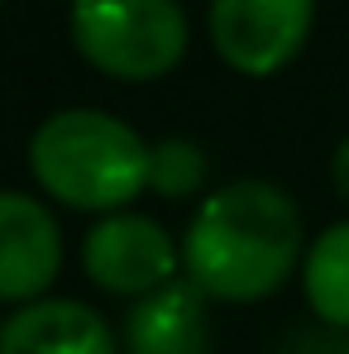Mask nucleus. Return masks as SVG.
<instances>
[{
    "instance_id": "nucleus-14",
    "label": "nucleus",
    "mask_w": 349,
    "mask_h": 354,
    "mask_svg": "<svg viewBox=\"0 0 349 354\" xmlns=\"http://www.w3.org/2000/svg\"><path fill=\"white\" fill-rule=\"evenodd\" d=\"M67 5H72V0H67Z\"/></svg>"
},
{
    "instance_id": "nucleus-11",
    "label": "nucleus",
    "mask_w": 349,
    "mask_h": 354,
    "mask_svg": "<svg viewBox=\"0 0 349 354\" xmlns=\"http://www.w3.org/2000/svg\"><path fill=\"white\" fill-rule=\"evenodd\" d=\"M330 182H335V192H340V201L349 206V134L335 144V153H330Z\"/></svg>"
},
{
    "instance_id": "nucleus-13",
    "label": "nucleus",
    "mask_w": 349,
    "mask_h": 354,
    "mask_svg": "<svg viewBox=\"0 0 349 354\" xmlns=\"http://www.w3.org/2000/svg\"><path fill=\"white\" fill-rule=\"evenodd\" d=\"M0 330H5V321H0Z\"/></svg>"
},
{
    "instance_id": "nucleus-9",
    "label": "nucleus",
    "mask_w": 349,
    "mask_h": 354,
    "mask_svg": "<svg viewBox=\"0 0 349 354\" xmlns=\"http://www.w3.org/2000/svg\"><path fill=\"white\" fill-rule=\"evenodd\" d=\"M301 297L321 326L349 330V221L311 235L301 259Z\"/></svg>"
},
{
    "instance_id": "nucleus-4",
    "label": "nucleus",
    "mask_w": 349,
    "mask_h": 354,
    "mask_svg": "<svg viewBox=\"0 0 349 354\" xmlns=\"http://www.w3.org/2000/svg\"><path fill=\"white\" fill-rule=\"evenodd\" d=\"M316 0H206L211 48L239 77L268 82L301 58Z\"/></svg>"
},
{
    "instance_id": "nucleus-12",
    "label": "nucleus",
    "mask_w": 349,
    "mask_h": 354,
    "mask_svg": "<svg viewBox=\"0 0 349 354\" xmlns=\"http://www.w3.org/2000/svg\"><path fill=\"white\" fill-rule=\"evenodd\" d=\"M340 354H349V340H345V350H340Z\"/></svg>"
},
{
    "instance_id": "nucleus-3",
    "label": "nucleus",
    "mask_w": 349,
    "mask_h": 354,
    "mask_svg": "<svg viewBox=\"0 0 349 354\" xmlns=\"http://www.w3.org/2000/svg\"><path fill=\"white\" fill-rule=\"evenodd\" d=\"M67 39L101 77L144 86L182 67L191 24L177 0H72Z\"/></svg>"
},
{
    "instance_id": "nucleus-5",
    "label": "nucleus",
    "mask_w": 349,
    "mask_h": 354,
    "mask_svg": "<svg viewBox=\"0 0 349 354\" xmlns=\"http://www.w3.org/2000/svg\"><path fill=\"white\" fill-rule=\"evenodd\" d=\"M82 273L111 297H149L182 278V239L134 206L106 211L82 235Z\"/></svg>"
},
{
    "instance_id": "nucleus-8",
    "label": "nucleus",
    "mask_w": 349,
    "mask_h": 354,
    "mask_svg": "<svg viewBox=\"0 0 349 354\" xmlns=\"http://www.w3.org/2000/svg\"><path fill=\"white\" fill-rule=\"evenodd\" d=\"M129 354H211V297L187 273L149 297H134L124 316Z\"/></svg>"
},
{
    "instance_id": "nucleus-2",
    "label": "nucleus",
    "mask_w": 349,
    "mask_h": 354,
    "mask_svg": "<svg viewBox=\"0 0 349 354\" xmlns=\"http://www.w3.org/2000/svg\"><path fill=\"white\" fill-rule=\"evenodd\" d=\"M149 153L153 144L129 120L101 106H62L29 134V177L67 211L106 216L149 192Z\"/></svg>"
},
{
    "instance_id": "nucleus-7",
    "label": "nucleus",
    "mask_w": 349,
    "mask_h": 354,
    "mask_svg": "<svg viewBox=\"0 0 349 354\" xmlns=\"http://www.w3.org/2000/svg\"><path fill=\"white\" fill-rule=\"evenodd\" d=\"M0 354H120L111 321L72 297H39L5 316Z\"/></svg>"
},
{
    "instance_id": "nucleus-1",
    "label": "nucleus",
    "mask_w": 349,
    "mask_h": 354,
    "mask_svg": "<svg viewBox=\"0 0 349 354\" xmlns=\"http://www.w3.org/2000/svg\"><path fill=\"white\" fill-rule=\"evenodd\" d=\"M301 206L268 177H234L211 187L182 235V273L225 306L273 297L306 259Z\"/></svg>"
},
{
    "instance_id": "nucleus-10",
    "label": "nucleus",
    "mask_w": 349,
    "mask_h": 354,
    "mask_svg": "<svg viewBox=\"0 0 349 354\" xmlns=\"http://www.w3.org/2000/svg\"><path fill=\"white\" fill-rule=\"evenodd\" d=\"M211 158L196 139L187 134H168V139H153V153H149V192L163 196V201H201L211 187Z\"/></svg>"
},
{
    "instance_id": "nucleus-6",
    "label": "nucleus",
    "mask_w": 349,
    "mask_h": 354,
    "mask_svg": "<svg viewBox=\"0 0 349 354\" xmlns=\"http://www.w3.org/2000/svg\"><path fill=\"white\" fill-rule=\"evenodd\" d=\"M62 259L67 244L48 196L0 187V306H24L48 297L62 273Z\"/></svg>"
},
{
    "instance_id": "nucleus-15",
    "label": "nucleus",
    "mask_w": 349,
    "mask_h": 354,
    "mask_svg": "<svg viewBox=\"0 0 349 354\" xmlns=\"http://www.w3.org/2000/svg\"><path fill=\"white\" fill-rule=\"evenodd\" d=\"M0 5H5V0H0Z\"/></svg>"
}]
</instances>
